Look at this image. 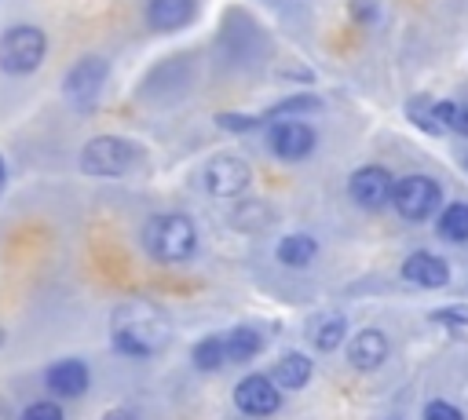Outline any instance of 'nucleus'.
I'll list each match as a JSON object with an SVG mask.
<instances>
[{
	"mask_svg": "<svg viewBox=\"0 0 468 420\" xmlns=\"http://www.w3.org/2000/svg\"><path fill=\"white\" fill-rule=\"evenodd\" d=\"M274 259L282 267H289V270H303V267H311L318 259V241L311 234H300V230L296 234H285L278 241V248H274Z\"/></svg>",
	"mask_w": 468,
	"mask_h": 420,
	"instance_id": "nucleus-16",
	"label": "nucleus"
},
{
	"mask_svg": "<svg viewBox=\"0 0 468 420\" xmlns=\"http://www.w3.org/2000/svg\"><path fill=\"white\" fill-rule=\"evenodd\" d=\"M347 340V318L344 314H322L311 321V347L329 354Z\"/></svg>",
	"mask_w": 468,
	"mask_h": 420,
	"instance_id": "nucleus-19",
	"label": "nucleus"
},
{
	"mask_svg": "<svg viewBox=\"0 0 468 420\" xmlns=\"http://www.w3.org/2000/svg\"><path fill=\"white\" fill-rule=\"evenodd\" d=\"M263 124L260 113H216V128L223 131H234V135H245V131H256Z\"/></svg>",
	"mask_w": 468,
	"mask_h": 420,
	"instance_id": "nucleus-24",
	"label": "nucleus"
},
{
	"mask_svg": "<svg viewBox=\"0 0 468 420\" xmlns=\"http://www.w3.org/2000/svg\"><path fill=\"white\" fill-rule=\"evenodd\" d=\"M314 142H318L314 128L303 124L300 117L271 121V128H267V150H271L278 161H289V164L311 157V153H314Z\"/></svg>",
	"mask_w": 468,
	"mask_h": 420,
	"instance_id": "nucleus-10",
	"label": "nucleus"
},
{
	"mask_svg": "<svg viewBox=\"0 0 468 420\" xmlns=\"http://www.w3.org/2000/svg\"><path fill=\"white\" fill-rule=\"evenodd\" d=\"M143 252L154 259V263H165V267H179V263H190L197 256V226L186 212H157L143 223Z\"/></svg>",
	"mask_w": 468,
	"mask_h": 420,
	"instance_id": "nucleus-2",
	"label": "nucleus"
},
{
	"mask_svg": "<svg viewBox=\"0 0 468 420\" xmlns=\"http://www.w3.org/2000/svg\"><path fill=\"white\" fill-rule=\"evenodd\" d=\"M435 230H439V237H442V241H453V245L468 241V205H464V201L446 205V208L439 212Z\"/></svg>",
	"mask_w": 468,
	"mask_h": 420,
	"instance_id": "nucleus-20",
	"label": "nucleus"
},
{
	"mask_svg": "<svg viewBox=\"0 0 468 420\" xmlns=\"http://www.w3.org/2000/svg\"><path fill=\"white\" fill-rule=\"evenodd\" d=\"M406 117H410L420 131H428V135H442V131H446V128L439 124V117H435V106H431V102H428V110H420V99H413V102L406 106Z\"/></svg>",
	"mask_w": 468,
	"mask_h": 420,
	"instance_id": "nucleus-25",
	"label": "nucleus"
},
{
	"mask_svg": "<svg viewBox=\"0 0 468 420\" xmlns=\"http://www.w3.org/2000/svg\"><path fill=\"white\" fill-rule=\"evenodd\" d=\"M271 376H274V383H278L282 391H303V387L311 383V376H314V362H311L303 351H285V354L274 362Z\"/></svg>",
	"mask_w": 468,
	"mask_h": 420,
	"instance_id": "nucleus-15",
	"label": "nucleus"
},
{
	"mask_svg": "<svg viewBox=\"0 0 468 420\" xmlns=\"http://www.w3.org/2000/svg\"><path fill=\"white\" fill-rule=\"evenodd\" d=\"M4 343H7V332H4V329H0V351H4Z\"/></svg>",
	"mask_w": 468,
	"mask_h": 420,
	"instance_id": "nucleus-31",
	"label": "nucleus"
},
{
	"mask_svg": "<svg viewBox=\"0 0 468 420\" xmlns=\"http://www.w3.org/2000/svg\"><path fill=\"white\" fill-rule=\"evenodd\" d=\"M464 164H468V157H464Z\"/></svg>",
	"mask_w": 468,
	"mask_h": 420,
	"instance_id": "nucleus-32",
	"label": "nucleus"
},
{
	"mask_svg": "<svg viewBox=\"0 0 468 420\" xmlns=\"http://www.w3.org/2000/svg\"><path fill=\"white\" fill-rule=\"evenodd\" d=\"M139 161V146L124 135H95L80 146V172L95 175V179H117L124 172H132V164Z\"/></svg>",
	"mask_w": 468,
	"mask_h": 420,
	"instance_id": "nucleus-4",
	"label": "nucleus"
},
{
	"mask_svg": "<svg viewBox=\"0 0 468 420\" xmlns=\"http://www.w3.org/2000/svg\"><path fill=\"white\" fill-rule=\"evenodd\" d=\"M4 190H7V161L0 153V197H4Z\"/></svg>",
	"mask_w": 468,
	"mask_h": 420,
	"instance_id": "nucleus-30",
	"label": "nucleus"
},
{
	"mask_svg": "<svg viewBox=\"0 0 468 420\" xmlns=\"http://www.w3.org/2000/svg\"><path fill=\"white\" fill-rule=\"evenodd\" d=\"M252 183V168L245 157L238 153H216L205 161L201 168V186L208 197H219V201H238Z\"/></svg>",
	"mask_w": 468,
	"mask_h": 420,
	"instance_id": "nucleus-6",
	"label": "nucleus"
},
{
	"mask_svg": "<svg viewBox=\"0 0 468 420\" xmlns=\"http://www.w3.org/2000/svg\"><path fill=\"white\" fill-rule=\"evenodd\" d=\"M197 18V0H146V22L157 33H176Z\"/></svg>",
	"mask_w": 468,
	"mask_h": 420,
	"instance_id": "nucleus-13",
	"label": "nucleus"
},
{
	"mask_svg": "<svg viewBox=\"0 0 468 420\" xmlns=\"http://www.w3.org/2000/svg\"><path fill=\"white\" fill-rule=\"evenodd\" d=\"M402 278L417 289H442L450 281V267L435 252H410L402 263Z\"/></svg>",
	"mask_w": 468,
	"mask_h": 420,
	"instance_id": "nucleus-14",
	"label": "nucleus"
},
{
	"mask_svg": "<svg viewBox=\"0 0 468 420\" xmlns=\"http://www.w3.org/2000/svg\"><path fill=\"white\" fill-rule=\"evenodd\" d=\"M18 420H66V409L58 398H37L18 413Z\"/></svg>",
	"mask_w": 468,
	"mask_h": 420,
	"instance_id": "nucleus-23",
	"label": "nucleus"
},
{
	"mask_svg": "<svg viewBox=\"0 0 468 420\" xmlns=\"http://www.w3.org/2000/svg\"><path fill=\"white\" fill-rule=\"evenodd\" d=\"M420 420H464V413H461L457 405H450V402L435 398V402H428V405H424Z\"/></svg>",
	"mask_w": 468,
	"mask_h": 420,
	"instance_id": "nucleus-28",
	"label": "nucleus"
},
{
	"mask_svg": "<svg viewBox=\"0 0 468 420\" xmlns=\"http://www.w3.org/2000/svg\"><path fill=\"white\" fill-rule=\"evenodd\" d=\"M435 106V117L446 131L453 135H464L468 139V102H453V99H442V102H431Z\"/></svg>",
	"mask_w": 468,
	"mask_h": 420,
	"instance_id": "nucleus-22",
	"label": "nucleus"
},
{
	"mask_svg": "<svg viewBox=\"0 0 468 420\" xmlns=\"http://www.w3.org/2000/svg\"><path fill=\"white\" fill-rule=\"evenodd\" d=\"M106 77H110V58L88 51V55H80V58L66 69V77H62V95H66L77 110H91V106L99 102V91H102Z\"/></svg>",
	"mask_w": 468,
	"mask_h": 420,
	"instance_id": "nucleus-5",
	"label": "nucleus"
},
{
	"mask_svg": "<svg viewBox=\"0 0 468 420\" xmlns=\"http://www.w3.org/2000/svg\"><path fill=\"white\" fill-rule=\"evenodd\" d=\"M172 340V321L154 303H124L110 318V347L121 358L146 362Z\"/></svg>",
	"mask_w": 468,
	"mask_h": 420,
	"instance_id": "nucleus-1",
	"label": "nucleus"
},
{
	"mask_svg": "<svg viewBox=\"0 0 468 420\" xmlns=\"http://www.w3.org/2000/svg\"><path fill=\"white\" fill-rule=\"evenodd\" d=\"M311 110H322V99H318V95H292V99L274 102V106L263 110L260 117H263V124H271V121H289V117H296V113H311Z\"/></svg>",
	"mask_w": 468,
	"mask_h": 420,
	"instance_id": "nucleus-21",
	"label": "nucleus"
},
{
	"mask_svg": "<svg viewBox=\"0 0 468 420\" xmlns=\"http://www.w3.org/2000/svg\"><path fill=\"white\" fill-rule=\"evenodd\" d=\"M88 387H91V369L84 358H58L44 369V391L58 402H73L88 394Z\"/></svg>",
	"mask_w": 468,
	"mask_h": 420,
	"instance_id": "nucleus-11",
	"label": "nucleus"
},
{
	"mask_svg": "<svg viewBox=\"0 0 468 420\" xmlns=\"http://www.w3.org/2000/svg\"><path fill=\"white\" fill-rule=\"evenodd\" d=\"M395 175L384 168V164H362V168H355L351 172V179H347V194H351V201L358 205V208H366V212H380L384 205H391V197H395Z\"/></svg>",
	"mask_w": 468,
	"mask_h": 420,
	"instance_id": "nucleus-9",
	"label": "nucleus"
},
{
	"mask_svg": "<svg viewBox=\"0 0 468 420\" xmlns=\"http://www.w3.org/2000/svg\"><path fill=\"white\" fill-rule=\"evenodd\" d=\"M44 58H48V33L40 26L18 22L0 33V73L26 77V73L40 69Z\"/></svg>",
	"mask_w": 468,
	"mask_h": 420,
	"instance_id": "nucleus-3",
	"label": "nucleus"
},
{
	"mask_svg": "<svg viewBox=\"0 0 468 420\" xmlns=\"http://www.w3.org/2000/svg\"><path fill=\"white\" fill-rule=\"evenodd\" d=\"M102 420H135V413H132V409H124V405H117V409H110Z\"/></svg>",
	"mask_w": 468,
	"mask_h": 420,
	"instance_id": "nucleus-29",
	"label": "nucleus"
},
{
	"mask_svg": "<svg viewBox=\"0 0 468 420\" xmlns=\"http://www.w3.org/2000/svg\"><path fill=\"white\" fill-rule=\"evenodd\" d=\"M190 365L197 373H219L227 365V340L223 332H205L201 340L190 343Z\"/></svg>",
	"mask_w": 468,
	"mask_h": 420,
	"instance_id": "nucleus-18",
	"label": "nucleus"
},
{
	"mask_svg": "<svg viewBox=\"0 0 468 420\" xmlns=\"http://www.w3.org/2000/svg\"><path fill=\"white\" fill-rule=\"evenodd\" d=\"M388 351H391L388 332L366 325V329H358V332L347 340V365L358 369V373H373V369H380V365L388 362Z\"/></svg>",
	"mask_w": 468,
	"mask_h": 420,
	"instance_id": "nucleus-12",
	"label": "nucleus"
},
{
	"mask_svg": "<svg viewBox=\"0 0 468 420\" xmlns=\"http://www.w3.org/2000/svg\"><path fill=\"white\" fill-rule=\"evenodd\" d=\"M431 321H442V325H468V303L435 307V310H431Z\"/></svg>",
	"mask_w": 468,
	"mask_h": 420,
	"instance_id": "nucleus-26",
	"label": "nucleus"
},
{
	"mask_svg": "<svg viewBox=\"0 0 468 420\" xmlns=\"http://www.w3.org/2000/svg\"><path fill=\"white\" fill-rule=\"evenodd\" d=\"M395 212L406 219V223H424L439 212L442 205V186L431 179V175H402L395 183V197H391Z\"/></svg>",
	"mask_w": 468,
	"mask_h": 420,
	"instance_id": "nucleus-7",
	"label": "nucleus"
},
{
	"mask_svg": "<svg viewBox=\"0 0 468 420\" xmlns=\"http://www.w3.org/2000/svg\"><path fill=\"white\" fill-rule=\"evenodd\" d=\"M223 340H227V362L230 365H249L267 347V340L256 325H234L230 332H223Z\"/></svg>",
	"mask_w": 468,
	"mask_h": 420,
	"instance_id": "nucleus-17",
	"label": "nucleus"
},
{
	"mask_svg": "<svg viewBox=\"0 0 468 420\" xmlns=\"http://www.w3.org/2000/svg\"><path fill=\"white\" fill-rule=\"evenodd\" d=\"M347 15H351L358 26H373V22L380 18V7H377V0H351V4H347Z\"/></svg>",
	"mask_w": 468,
	"mask_h": 420,
	"instance_id": "nucleus-27",
	"label": "nucleus"
},
{
	"mask_svg": "<svg viewBox=\"0 0 468 420\" xmlns=\"http://www.w3.org/2000/svg\"><path fill=\"white\" fill-rule=\"evenodd\" d=\"M282 387L274 383L271 373H245L238 383H234V409L249 420H267L282 409Z\"/></svg>",
	"mask_w": 468,
	"mask_h": 420,
	"instance_id": "nucleus-8",
	"label": "nucleus"
}]
</instances>
